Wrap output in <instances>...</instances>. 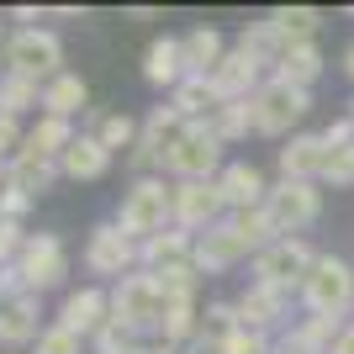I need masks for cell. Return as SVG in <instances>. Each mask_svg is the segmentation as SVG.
Returning a JSON list of instances; mask_svg holds the SVG:
<instances>
[{
    "label": "cell",
    "mask_w": 354,
    "mask_h": 354,
    "mask_svg": "<svg viewBox=\"0 0 354 354\" xmlns=\"http://www.w3.org/2000/svg\"><path fill=\"white\" fill-rule=\"evenodd\" d=\"M323 69H328V59H323V48H317V43H291L281 53V64H275V80L312 90L317 80H323Z\"/></svg>",
    "instance_id": "24"
},
{
    "label": "cell",
    "mask_w": 354,
    "mask_h": 354,
    "mask_svg": "<svg viewBox=\"0 0 354 354\" xmlns=\"http://www.w3.org/2000/svg\"><path fill=\"white\" fill-rule=\"evenodd\" d=\"M180 48H185V74H196V80H207V74L227 59V37H222L217 27H191L180 37Z\"/></svg>",
    "instance_id": "22"
},
{
    "label": "cell",
    "mask_w": 354,
    "mask_h": 354,
    "mask_svg": "<svg viewBox=\"0 0 354 354\" xmlns=\"http://www.w3.org/2000/svg\"><path fill=\"white\" fill-rule=\"evenodd\" d=\"M207 127L222 138V143L249 138V133H254V95H249V101H222V106H217V117H212Z\"/></svg>",
    "instance_id": "32"
},
{
    "label": "cell",
    "mask_w": 354,
    "mask_h": 354,
    "mask_svg": "<svg viewBox=\"0 0 354 354\" xmlns=\"http://www.w3.org/2000/svg\"><path fill=\"white\" fill-rule=\"evenodd\" d=\"M227 354H275V344H270V333H254V328H238L233 339L222 344Z\"/></svg>",
    "instance_id": "42"
},
{
    "label": "cell",
    "mask_w": 354,
    "mask_h": 354,
    "mask_svg": "<svg viewBox=\"0 0 354 354\" xmlns=\"http://www.w3.org/2000/svg\"><path fill=\"white\" fill-rule=\"evenodd\" d=\"M21 148H27V127H21V117H6V111H0V159L11 164Z\"/></svg>",
    "instance_id": "40"
},
{
    "label": "cell",
    "mask_w": 354,
    "mask_h": 354,
    "mask_svg": "<svg viewBox=\"0 0 354 354\" xmlns=\"http://www.w3.org/2000/svg\"><path fill=\"white\" fill-rule=\"evenodd\" d=\"M127 354H180V349H169V344H133Z\"/></svg>",
    "instance_id": "47"
},
{
    "label": "cell",
    "mask_w": 354,
    "mask_h": 354,
    "mask_svg": "<svg viewBox=\"0 0 354 354\" xmlns=\"http://www.w3.org/2000/svg\"><path fill=\"white\" fill-rule=\"evenodd\" d=\"M85 106H90V85L80 80V74H69V69H64L59 80H48V85H43V111H48V117L74 122L80 111H85Z\"/></svg>",
    "instance_id": "25"
},
{
    "label": "cell",
    "mask_w": 354,
    "mask_h": 354,
    "mask_svg": "<svg viewBox=\"0 0 354 354\" xmlns=\"http://www.w3.org/2000/svg\"><path fill=\"white\" fill-rule=\"evenodd\" d=\"M85 270L90 275H106V281L117 286V281H127V275L143 270V243L127 238L117 222H95L90 238H85Z\"/></svg>",
    "instance_id": "6"
},
{
    "label": "cell",
    "mask_w": 354,
    "mask_h": 354,
    "mask_svg": "<svg viewBox=\"0 0 354 354\" xmlns=\"http://www.w3.org/2000/svg\"><path fill=\"white\" fill-rule=\"evenodd\" d=\"M143 80L159 90H175L185 85L191 74H185V48H180V37H153V43L143 48Z\"/></svg>",
    "instance_id": "17"
},
{
    "label": "cell",
    "mask_w": 354,
    "mask_h": 354,
    "mask_svg": "<svg viewBox=\"0 0 354 354\" xmlns=\"http://www.w3.org/2000/svg\"><path fill=\"white\" fill-rule=\"evenodd\" d=\"M265 212H270V222H275V233H281V238H296L301 227L317 222V212H323V191H317V180H281V185H270Z\"/></svg>",
    "instance_id": "7"
},
{
    "label": "cell",
    "mask_w": 354,
    "mask_h": 354,
    "mask_svg": "<svg viewBox=\"0 0 354 354\" xmlns=\"http://www.w3.org/2000/svg\"><path fill=\"white\" fill-rule=\"evenodd\" d=\"M127 238L148 243L153 233L175 227V185H164L159 175H138L117 201V217H111Z\"/></svg>",
    "instance_id": "1"
},
{
    "label": "cell",
    "mask_w": 354,
    "mask_h": 354,
    "mask_svg": "<svg viewBox=\"0 0 354 354\" xmlns=\"http://www.w3.org/2000/svg\"><path fill=\"white\" fill-rule=\"evenodd\" d=\"M307 111H312V90L286 85V80H275V74L254 90V133H259V138H286Z\"/></svg>",
    "instance_id": "5"
},
{
    "label": "cell",
    "mask_w": 354,
    "mask_h": 354,
    "mask_svg": "<svg viewBox=\"0 0 354 354\" xmlns=\"http://www.w3.org/2000/svg\"><path fill=\"white\" fill-rule=\"evenodd\" d=\"M238 328H243V317H238V301H207V307H201V339L227 344Z\"/></svg>",
    "instance_id": "34"
},
{
    "label": "cell",
    "mask_w": 354,
    "mask_h": 354,
    "mask_svg": "<svg viewBox=\"0 0 354 354\" xmlns=\"http://www.w3.org/2000/svg\"><path fill=\"white\" fill-rule=\"evenodd\" d=\"M53 323L69 328V333H80V339L90 344L106 323H111V291H101V286H80V291H69Z\"/></svg>",
    "instance_id": "12"
},
{
    "label": "cell",
    "mask_w": 354,
    "mask_h": 354,
    "mask_svg": "<svg viewBox=\"0 0 354 354\" xmlns=\"http://www.w3.org/2000/svg\"><path fill=\"white\" fill-rule=\"evenodd\" d=\"M301 307L307 317H344L354 307V270L349 259L339 254H317L307 270V281H301Z\"/></svg>",
    "instance_id": "3"
},
{
    "label": "cell",
    "mask_w": 354,
    "mask_h": 354,
    "mask_svg": "<svg viewBox=\"0 0 354 354\" xmlns=\"http://www.w3.org/2000/svg\"><path fill=\"white\" fill-rule=\"evenodd\" d=\"M286 307H291V296L270 291V286H259V281H249V291L238 296V317H243V328H254V333H270V328L286 317Z\"/></svg>",
    "instance_id": "20"
},
{
    "label": "cell",
    "mask_w": 354,
    "mask_h": 354,
    "mask_svg": "<svg viewBox=\"0 0 354 354\" xmlns=\"http://www.w3.org/2000/svg\"><path fill=\"white\" fill-rule=\"evenodd\" d=\"M6 43H11V37H6V16H0V48H6Z\"/></svg>",
    "instance_id": "51"
},
{
    "label": "cell",
    "mask_w": 354,
    "mask_h": 354,
    "mask_svg": "<svg viewBox=\"0 0 354 354\" xmlns=\"http://www.w3.org/2000/svg\"><path fill=\"white\" fill-rule=\"evenodd\" d=\"M249 243H243V238H238V227L227 217L217 222V227H207V233L196 238V270H201V275H222V270H233V265H243V259H249Z\"/></svg>",
    "instance_id": "13"
},
{
    "label": "cell",
    "mask_w": 354,
    "mask_h": 354,
    "mask_svg": "<svg viewBox=\"0 0 354 354\" xmlns=\"http://www.w3.org/2000/svg\"><path fill=\"white\" fill-rule=\"evenodd\" d=\"M0 74H21V80H59L64 74V43L48 27H16L11 43L0 48Z\"/></svg>",
    "instance_id": "2"
},
{
    "label": "cell",
    "mask_w": 354,
    "mask_h": 354,
    "mask_svg": "<svg viewBox=\"0 0 354 354\" xmlns=\"http://www.w3.org/2000/svg\"><path fill=\"white\" fill-rule=\"evenodd\" d=\"M43 106V85L37 80H21V74H0V111L6 117H27Z\"/></svg>",
    "instance_id": "31"
},
{
    "label": "cell",
    "mask_w": 354,
    "mask_h": 354,
    "mask_svg": "<svg viewBox=\"0 0 354 354\" xmlns=\"http://www.w3.org/2000/svg\"><path fill=\"white\" fill-rule=\"evenodd\" d=\"M217 185H222V201H227V212H249V207H265V196H270V185H265V175L254 169V164H227L217 175Z\"/></svg>",
    "instance_id": "19"
},
{
    "label": "cell",
    "mask_w": 354,
    "mask_h": 354,
    "mask_svg": "<svg viewBox=\"0 0 354 354\" xmlns=\"http://www.w3.org/2000/svg\"><path fill=\"white\" fill-rule=\"evenodd\" d=\"M169 106H175V111L191 122V127H201V122L217 117V106H222V101H217V90H212V80H196V74H191L185 85L169 90Z\"/></svg>",
    "instance_id": "28"
},
{
    "label": "cell",
    "mask_w": 354,
    "mask_h": 354,
    "mask_svg": "<svg viewBox=\"0 0 354 354\" xmlns=\"http://www.w3.org/2000/svg\"><path fill=\"white\" fill-rule=\"evenodd\" d=\"M238 48H243V53H249V59L259 64V69H270V74H275V64H281V53H286V43H281V37H275V32H270V21H265V16L243 27V37H238Z\"/></svg>",
    "instance_id": "30"
},
{
    "label": "cell",
    "mask_w": 354,
    "mask_h": 354,
    "mask_svg": "<svg viewBox=\"0 0 354 354\" xmlns=\"http://www.w3.org/2000/svg\"><path fill=\"white\" fill-rule=\"evenodd\" d=\"M133 333H127V328H122V323H106L101 328V333H95V339H90V349H95V354H127V349H133Z\"/></svg>",
    "instance_id": "39"
},
{
    "label": "cell",
    "mask_w": 354,
    "mask_h": 354,
    "mask_svg": "<svg viewBox=\"0 0 354 354\" xmlns=\"http://www.w3.org/2000/svg\"><path fill=\"white\" fill-rule=\"evenodd\" d=\"M275 159H281V180H323L328 138L323 133H296V138H286V148Z\"/></svg>",
    "instance_id": "15"
},
{
    "label": "cell",
    "mask_w": 354,
    "mask_h": 354,
    "mask_svg": "<svg viewBox=\"0 0 354 354\" xmlns=\"http://www.w3.org/2000/svg\"><path fill=\"white\" fill-rule=\"evenodd\" d=\"M222 217H227V201H222L217 180H175V227L201 238L207 227H217Z\"/></svg>",
    "instance_id": "10"
},
{
    "label": "cell",
    "mask_w": 354,
    "mask_h": 354,
    "mask_svg": "<svg viewBox=\"0 0 354 354\" xmlns=\"http://www.w3.org/2000/svg\"><path fill=\"white\" fill-rule=\"evenodd\" d=\"M16 270H21V281H27L32 296L64 286V275H69V249H64V238L59 233H32L27 249H21V259H16Z\"/></svg>",
    "instance_id": "9"
},
{
    "label": "cell",
    "mask_w": 354,
    "mask_h": 354,
    "mask_svg": "<svg viewBox=\"0 0 354 354\" xmlns=\"http://www.w3.org/2000/svg\"><path fill=\"white\" fill-rule=\"evenodd\" d=\"M207 80H212V90H217V101H249V95L265 85L270 74L259 69V64H254L243 48H227V59H222Z\"/></svg>",
    "instance_id": "14"
},
{
    "label": "cell",
    "mask_w": 354,
    "mask_h": 354,
    "mask_svg": "<svg viewBox=\"0 0 354 354\" xmlns=\"http://www.w3.org/2000/svg\"><path fill=\"white\" fill-rule=\"evenodd\" d=\"M312 259H317V254H312L301 238H275V243L254 259V281L270 286V291H286V296L296 291V296H301V281H307Z\"/></svg>",
    "instance_id": "8"
},
{
    "label": "cell",
    "mask_w": 354,
    "mask_h": 354,
    "mask_svg": "<svg viewBox=\"0 0 354 354\" xmlns=\"http://www.w3.org/2000/svg\"><path fill=\"white\" fill-rule=\"evenodd\" d=\"M106 169H111V153L101 148V138H95V133H80L69 143V153L59 159V175L64 180H101Z\"/></svg>",
    "instance_id": "23"
},
{
    "label": "cell",
    "mask_w": 354,
    "mask_h": 354,
    "mask_svg": "<svg viewBox=\"0 0 354 354\" xmlns=\"http://www.w3.org/2000/svg\"><path fill=\"white\" fill-rule=\"evenodd\" d=\"M53 180H59V164H53V159H37V153H27V148L11 159V191L32 196V201L53 191Z\"/></svg>",
    "instance_id": "29"
},
{
    "label": "cell",
    "mask_w": 354,
    "mask_h": 354,
    "mask_svg": "<svg viewBox=\"0 0 354 354\" xmlns=\"http://www.w3.org/2000/svg\"><path fill=\"white\" fill-rule=\"evenodd\" d=\"M333 354H354V323H349V328H344V339H339V344H333Z\"/></svg>",
    "instance_id": "48"
},
{
    "label": "cell",
    "mask_w": 354,
    "mask_h": 354,
    "mask_svg": "<svg viewBox=\"0 0 354 354\" xmlns=\"http://www.w3.org/2000/svg\"><path fill=\"white\" fill-rule=\"evenodd\" d=\"M196 254V238L185 227H164L143 243V270H169V265H191Z\"/></svg>",
    "instance_id": "27"
},
{
    "label": "cell",
    "mask_w": 354,
    "mask_h": 354,
    "mask_svg": "<svg viewBox=\"0 0 354 354\" xmlns=\"http://www.w3.org/2000/svg\"><path fill=\"white\" fill-rule=\"evenodd\" d=\"M6 185H11V164L0 159V191H6Z\"/></svg>",
    "instance_id": "50"
},
{
    "label": "cell",
    "mask_w": 354,
    "mask_h": 354,
    "mask_svg": "<svg viewBox=\"0 0 354 354\" xmlns=\"http://www.w3.org/2000/svg\"><path fill=\"white\" fill-rule=\"evenodd\" d=\"M323 138H328V148H349V143H354V117L328 122V127H323Z\"/></svg>",
    "instance_id": "44"
},
{
    "label": "cell",
    "mask_w": 354,
    "mask_h": 354,
    "mask_svg": "<svg viewBox=\"0 0 354 354\" xmlns=\"http://www.w3.org/2000/svg\"><path fill=\"white\" fill-rule=\"evenodd\" d=\"M37 296H6L0 301V349H21V344H37L43 339V323H37Z\"/></svg>",
    "instance_id": "16"
},
{
    "label": "cell",
    "mask_w": 354,
    "mask_h": 354,
    "mask_svg": "<svg viewBox=\"0 0 354 354\" xmlns=\"http://www.w3.org/2000/svg\"><path fill=\"white\" fill-rule=\"evenodd\" d=\"M80 349H85V339H80V333H69V328H59V323H48L32 354H80Z\"/></svg>",
    "instance_id": "38"
},
{
    "label": "cell",
    "mask_w": 354,
    "mask_h": 354,
    "mask_svg": "<svg viewBox=\"0 0 354 354\" xmlns=\"http://www.w3.org/2000/svg\"><path fill=\"white\" fill-rule=\"evenodd\" d=\"M349 117H354V101H349Z\"/></svg>",
    "instance_id": "52"
},
{
    "label": "cell",
    "mask_w": 354,
    "mask_h": 354,
    "mask_svg": "<svg viewBox=\"0 0 354 354\" xmlns=\"http://www.w3.org/2000/svg\"><path fill=\"white\" fill-rule=\"evenodd\" d=\"M291 333H296L301 344H312L317 354H333V344L344 339V317H301Z\"/></svg>",
    "instance_id": "35"
},
{
    "label": "cell",
    "mask_w": 354,
    "mask_h": 354,
    "mask_svg": "<svg viewBox=\"0 0 354 354\" xmlns=\"http://www.w3.org/2000/svg\"><path fill=\"white\" fill-rule=\"evenodd\" d=\"M222 148H227V143L201 122V127H191V133L180 138V148L169 153L164 169H169L175 180H217L222 169H227V164H222Z\"/></svg>",
    "instance_id": "11"
},
{
    "label": "cell",
    "mask_w": 354,
    "mask_h": 354,
    "mask_svg": "<svg viewBox=\"0 0 354 354\" xmlns=\"http://www.w3.org/2000/svg\"><path fill=\"white\" fill-rule=\"evenodd\" d=\"M74 138H80V133H74V122L48 117V111H43V117L27 127V153H37V159H53V164H59L64 153H69Z\"/></svg>",
    "instance_id": "26"
},
{
    "label": "cell",
    "mask_w": 354,
    "mask_h": 354,
    "mask_svg": "<svg viewBox=\"0 0 354 354\" xmlns=\"http://www.w3.org/2000/svg\"><path fill=\"white\" fill-rule=\"evenodd\" d=\"M148 275L159 281L164 296H196V291H201V270H196V259H191V265H169V270H148Z\"/></svg>",
    "instance_id": "36"
},
{
    "label": "cell",
    "mask_w": 354,
    "mask_h": 354,
    "mask_svg": "<svg viewBox=\"0 0 354 354\" xmlns=\"http://www.w3.org/2000/svg\"><path fill=\"white\" fill-rule=\"evenodd\" d=\"M265 21L286 48L291 43H317V32H323V11H317V6H275V11H265Z\"/></svg>",
    "instance_id": "21"
},
{
    "label": "cell",
    "mask_w": 354,
    "mask_h": 354,
    "mask_svg": "<svg viewBox=\"0 0 354 354\" xmlns=\"http://www.w3.org/2000/svg\"><path fill=\"white\" fill-rule=\"evenodd\" d=\"M27 207H32V196L11 191V185L0 191V217H6V222H21V217H27Z\"/></svg>",
    "instance_id": "43"
},
{
    "label": "cell",
    "mask_w": 354,
    "mask_h": 354,
    "mask_svg": "<svg viewBox=\"0 0 354 354\" xmlns=\"http://www.w3.org/2000/svg\"><path fill=\"white\" fill-rule=\"evenodd\" d=\"M90 133L101 138L106 153H122V148H138V133H143V127H138L127 111H106V117H95V127H90Z\"/></svg>",
    "instance_id": "33"
},
{
    "label": "cell",
    "mask_w": 354,
    "mask_h": 354,
    "mask_svg": "<svg viewBox=\"0 0 354 354\" xmlns=\"http://www.w3.org/2000/svg\"><path fill=\"white\" fill-rule=\"evenodd\" d=\"M180 354H227V349H222V344H212V339H191Z\"/></svg>",
    "instance_id": "45"
},
{
    "label": "cell",
    "mask_w": 354,
    "mask_h": 354,
    "mask_svg": "<svg viewBox=\"0 0 354 354\" xmlns=\"http://www.w3.org/2000/svg\"><path fill=\"white\" fill-rule=\"evenodd\" d=\"M191 339H201V301L196 296H164V317H159V339L169 349H185Z\"/></svg>",
    "instance_id": "18"
},
{
    "label": "cell",
    "mask_w": 354,
    "mask_h": 354,
    "mask_svg": "<svg viewBox=\"0 0 354 354\" xmlns=\"http://www.w3.org/2000/svg\"><path fill=\"white\" fill-rule=\"evenodd\" d=\"M323 185H333V191L354 185V143H349V148H328V169H323Z\"/></svg>",
    "instance_id": "37"
},
{
    "label": "cell",
    "mask_w": 354,
    "mask_h": 354,
    "mask_svg": "<svg viewBox=\"0 0 354 354\" xmlns=\"http://www.w3.org/2000/svg\"><path fill=\"white\" fill-rule=\"evenodd\" d=\"M344 74H349V80H354V43L344 48Z\"/></svg>",
    "instance_id": "49"
},
{
    "label": "cell",
    "mask_w": 354,
    "mask_h": 354,
    "mask_svg": "<svg viewBox=\"0 0 354 354\" xmlns=\"http://www.w3.org/2000/svg\"><path fill=\"white\" fill-rule=\"evenodd\" d=\"M6 16H11V21H27V27H37V16H43V11H32V6H16V11H6Z\"/></svg>",
    "instance_id": "46"
},
{
    "label": "cell",
    "mask_w": 354,
    "mask_h": 354,
    "mask_svg": "<svg viewBox=\"0 0 354 354\" xmlns=\"http://www.w3.org/2000/svg\"><path fill=\"white\" fill-rule=\"evenodd\" d=\"M159 317H164V291L148 270H138V275L111 286V323H122L133 339H143V333L159 339Z\"/></svg>",
    "instance_id": "4"
},
{
    "label": "cell",
    "mask_w": 354,
    "mask_h": 354,
    "mask_svg": "<svg viewBox=\"0 0 354 354\" xmlns=\"http://www.w3.org/2000/svg\"><path fill=\"white\" fill-rule=\"evenodd\" d=\"M27 238L32 233H21V222H6V217H0V265H16L21 249H27Z\"/></svg>",
    "instance_id": "41"
}]
</instances>
